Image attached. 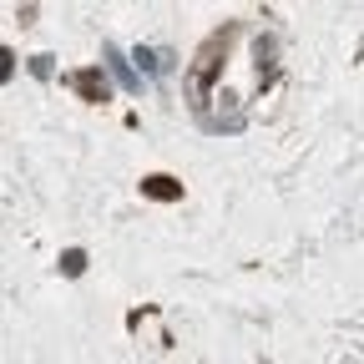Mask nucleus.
I'll list each match as a JSON object with an SVG mask.
<instances>
[{
	"label": "nucleus",
	"instance_id": "f257e3e1",
	"mask_svg": "<svg viewBox=\"0 0 364 364\" xmlns=\"http://www.w3.org/2000/svg\"><path fill=\"white\" fill-rule=\"evenodd\" d=\"M142 193H147V198H162V203H167V198H177L182 188H177L172 177H162V172H157V177H147V182H142Z\"/></svg>",
	"mask_w": 364,
	"mask_h": 364
},
{
	"label": "nucleus",
	"instance_id": "f03ea898",
	"mask_svg": "<svg viewBox=\"0 0 364 364\" xmlns=\"http://www.w3.org/2000/svg\"><path fill=\"white\" fill-rule=\"evenodd\" d=\"M76 86L86 91V97H91V102H97V97H102V91H107V81H102L97 71H81V76H76Z\"/></svg>",
	"mask_w": 364,
	"mask_h": 364
},
{
	"label": "nucleus",
	"instance_id": "7ed1b4c3",
	"mask_svg": "<svg viewBox=\"0 0 364 364\" xmlns=\"http://www.w3.org/2000/svg\"><path fill=\"white\" fill-rule=\"evenodd\" d=\"M81 263H86L81 253H66V258H61V268H66V273H81Z\"/></svg>",
	"mask_w": 364,
	"mask_h": 364
}]
</instances>
